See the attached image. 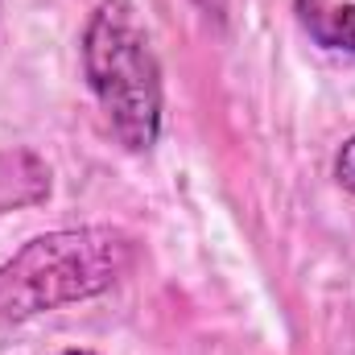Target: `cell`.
Here are the masks:
<instances>
[{"instance_id":"5b68a950","label":"cell","mask_w":355,"mask_h":355,"mask_svg":"<svg viewBox=\"0 0 355 355\" xmlns=\"http://www.w3.org/2000/svg\"><path fill=\"white\" fill-rule=\"evenodd\" d=\"M62 355H95V352H83V347H71V352H62Z\"/></svg>"},{"instance_id":"277c9868","label":"cell","mask_w":355,"mask_h":355,"mask_svg":"<svg viewBox=\"0 0 355 355\" xmlns=\"http://www.w3.org/2000/svg\"><path fill=\"white\" fill-rule=\"evenodd\" d=\"M335 182L355 194V137L343 141V149H339V157H335Z\"/></svg>"},{"instance_id":"7a4b0ae2","label":"cell","mask_w":355,"mask_h":355,"mask_svg":"<svg viewBox=\"0 0 355 355\" xmlns=\"http://www.w3.org/2000/svg\"><path fill=\"white\" fill-rule=\"evenodd\" d=\"M83 75L128 153H149L162 141V62L132 0H99L83 29Z\"/></svg>"},{"instance_id":"6da1fadb","label":"cell","mask_w":355,"mask_h":355,"mask_svg":"<svg viewBox=\"0 0 355 355\" xmlns=\"http://www.w3.org/2000/svg\"><path fill=\"white\" fill-rule=\"evenodd\" d=\"M137 265V240L120 227H62L33 236L0 265V322H25L107 293Z\"/></svg>"},{"instance_id":"3957f363","label":"cell","mask_w":355,"mask_h":355,"mask_svg":"<svg viewBox=\"0 0 355 355\" xmlns=\"http://www.w3.org/2000/svg\"><path fill=\"white\" fill-rule=\"evenodd\" d=\"M297 21L322 50L355 54V4H327L322 8L318 0H297Z\"/></svg>"}]
</instances>
